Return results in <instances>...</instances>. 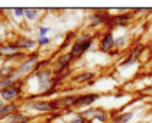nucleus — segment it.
<instances>
[{
    "label": "nucleus",
    "mask_w": 152,
    "mask_h": 123,
    "mask_svg": "<svg viewBox=\"0 0 152 123\" xmlns=\"http://www.w3.org/2000/svg\"><path fill=\"white\" fill-rule=\"evenodd\" d=\"M94 35H85V37H76L73 44H71V49H69V53H67V56H69V60L71 62H78L90 47H92V44H94Z\"/></svg>",
    "instance_id": "obj_1"
},
{
    "label": "nucleus",
    "mask_w": 152,
    "mask_h": 123,
    "mask_svg": "<svg viewBox=\"0 0 152 123\" xmlns=\"http://www.w3.org/2000/svg\"><path fill=\"white\" fill-rule=\"evenodd\" d=\"M39 60H41L39 53H36V51H34V53H28V55H27V58L16 65L14 78H16V79H23V78H27L28 74H34V70H36V65H37Z\"/></svg>",
    "instance_id": "obj_2"
},
{
    "label": "nucleus",
    "mask_w": 152,
    "mask_h": 123,
    "mask_svg": "<svg viewBox=\"0 0 152 123\" xmlns=\"http://www.w3.org/2000/svg\"><path fill=\"white\" fill-rule=\"evenodd\" d=\"M23 86H25L23 79H16L12 86L0 90V100L2 102H16L23 93Z\"/></svg>",
    "instance_id": "obj_3"
},
{
    "label": "nucleus",
    "mask_w": 152,
    "mask_h": 123,
    "mask_svg": "<svg viewBox=\"0 0 152 123\" xmlns=\"http://www.w3.org/2000/svg\"><path fill=\"white\" fill-rule=\"evenodd\" d=\"M21 106L27 107V109H30L32 113H37V114H50V113L55 111L51 100H44V99H37V100H23Z\"/></svg>",
    "instance_id": "obj_4"
},
{
    "label": "nucleus",
    "mask_w": 152,
    "mask_h": 123,
    "mask_svg": "<svg viewBox=\"0 0 152 123\" xmlns=\"http://www.w3.org/2000/svg\"><path fill=\"white\" fill-rule=\"evenodd\" d=\"M101 99V95L99 93H96V91H88V93H78V97H76L75 100V109H83V107H90L92 104H96L97 100Z\"/></svg>",
    "instance_id": "obj_5"
},
{
    "label": "nucleus",
    "mask_w": 152,
    "mask_h": 123,
    "mask_svg": "<svg viewBox=\"0 0 152 123\" xmlns=\"http://www.w3.org/2000/svg\"><path fill=\"white\" fill-rule=\"evenodd\" d=\"M97 42H99V51L110 55L115 49V35H113V32H112V28L106 30V32H103V35L99 37Z\"/></svg>",
    "instance_id": "obj_6"
},
{
    "label": "nucleus",
    "mask_w": 152,
    "mask_h": 123,
    "mask_svg": "<svg viewBox=\"0 0 152 123\" xmlns=\"http://www.w3.org/2000/svg\"><path fill=\"white\" fill-rule=\"evenodd\" d=\"M71 60H69V56L67 55H60L58 58H57V62H55V65H53V76L55 78H64V72L71 67Z\"/></svg>",
    "instance_id": "obj_7"
},
{
    "label": "nucleus",
    "mask_w": 152,
    "mask_h": 123,
    "mask_svg": "<svg viewBox=\"0 0 152 123\" xmlns=\"http://www.w3.org/2000/svg\"><path fill=\"white\" fill-rule=\"evenodd\" d=\"M103 25H110V14H106L104 11L101 12H94V14H90V18H88V27H92V28H97V27H103Z\"/></svg>",
    "instance_id": "obj_8"
},
{
    "label": "nucleus",
    "mask_w": 152,
    "mask_h": 123,
    "mask_svg": "<svg viewBox=\"0 0 152 123\" xmlns=\"http://www.w3.org/2000/svg\"><path fill=\"white\" fill-rule=\"evenodd\" d=\"M20 113V104L18 102H4V106L0 107V122H7L12 114Z\"/></svg>",
    "instance_id": "obj_9"
},
{
    "label": "nucleus",
    "mask_w": 152,
    "mask_h": 123,
    "mask_svg": "<svg viewBox=\"0 0 152 123\" xmlns=\"http://www.w3.org/2000/svg\"><path fill=\"white\" fill-rule=\"evenodd\" d=\"M14 42H16L18 49L23 51V53H25V51H32V53H34V49L39 47L37 41H34V39H30V37H23V35H18V37L14 39Z\"/></svg>",
    "instance_id": "obj_10"
},
{
    "label": "nucleus",
    "mask_w": 152,
    "mask_h": 123,
    "mask_svg": "<svg viewBox=\"0 0 152 123\" xmlns=\"http://www.w3.org/2000/svg\"><path fill=\"white\" fill-rule=\"evenodd\" d=\"M133 19V14L129 12H122V14H113L110 16V27L112 28H120V27H127V23Z\"/></svg>",
    "instance_id": "obj_11"
},
{
    "label": "nucleus",
    "mask_w": 152,
    "mask_h": 123,
    "mask_svg": "<svg viewBox=\"0 0 152 123\" xmlns=\"http://www.w3.org/2000/svg\"><path fill=\"white\" fill-rule=\"evenodd\" d=\"M76 97H78V93H66L64 97H57L55 102H57V106H58L60 111H66V109H69V107L75 106Z\"/></svg>",
    "instance_id": "obj_12"
},
{
    "label": "nucleus",
    "mask_w": 152,
    "mask_h": 123,
    "mask_svg": "<svg viewBox=\"0 0 152 123\" xmlns=\"http://www.w3.org/2000/svg\"><path fill=\"white\" fill-rule=\"evenodd\" d=\"M16 51H20L18 49V46H16V42L14 41H4L2 42V46H0V56H11V55H14Z\"/></svg>",
    "instance_id": "obj_13"
},
{
    "label": "nucleus",
    "mask_w": 152,
    "mask_h": 123,
    "mask_svg": "<svg viewBox=\"0 0 152 123\" xmlns=\"http://www.w3.org/2000/svg\"><path fill=\"white\" fill-rule=\"evenodd\" d=\"M96 79V72H90V70H87V72H81V74H78L73 78V83L75 84H83V83H90Z\"/></svg>",
    "instance_id": "obj_14"
},
{
    "label": "nucleus",
    "mask_w": 152,
    "mask_h": 123,
    "mask_svg": "<svg viewBox=\"0 0 152 123\" xmlns=\"http://www.w3.org/2000/svg\"><path fill=\"white\" fill-rule=\"evenodd\" d=\"M30 116L28 114H25L23 111H20V113H16V114H12L9 120H7V123H30Z\"/></svg>",
    "instance_id": "obj_15"
},
{
    "label": "nucleus",
    "mask_w": 152,
    "mask_h": 123,
    "mask_svg": "<svg viewBox=\"0 0 152 123\" xmlns=\"http://www.w3.org/2000/svg\"><path fill=\"white\" fill-rule=\"evenodd\" d=\"M108 118H110V114H108V111L106 109H97V113L94 114V118L92 120H88V123H94V122H99V123H106L108 122Z\"/></svg>",
    "instance_id": "obj_16"
},
{
    "label": "nucleus",
    "mask_w": 152,
    "mask_h": 123,
    "mask_svg": "<svg viewBox=\"0 0 152 123\" xmlns=\"http://www.w3.org/2000/svg\"><path fill=\"white\" fill-rule=\"evenodd\" d=\"M133 116H134L133 111H124V113H120L117 118H113L112 123H129L131 120H133Z\"/></svg>",
    "instance_id": "obj_17"
},
{
    "label": "nucleus",
    "mask_w": 152,
    "mask_h": 123,
    "mask_svg": "<svg viewBox=\"0 0 152 123\" xmlns=\"http://www.w3.org/2000/svg\"><path fill=\"white\" fill-rule=\"evenodd\" d=\"M136 62H138V56H134L133 53H129L127 58H124V60L118 63V67H120V69H124V67H131V65H134Z\"/></svg>",
    "instance_id": "obj_18"
},
{
    "label": "nucleus",
    "mask_w": 152,
    "mask_h": 123,
    "mask_svg": "<svg viewBox=\"0 0 152 123\" xmlns=\"http://www.w3.org/2000/svg\"><path fill=\"white\" fill-rule=\"evenodd\" d=\"M25 18L28 21H36L39 18V11L37 9H25Z\"/></svg>",
    "instance_id": "obj_19"
},
{
    "label": "nucleus",
    "mask_w": 152,
    "mask_h": 123,
    "mask_svg": "<svg viewBox=\"0 0 152 123\" xmlns=\"http://www.w3.org/2000/svg\"><path fill=\"white\" fill-rule=\"evenodd\" d=\"M126 41H127L126 35H118V37H115V49H122V46L126 44Z\"/></svg>",
    "instance_id": "obj_20"
},
{
    "label": "nucleus",
    "mask_w": 152,
    "mask_h": 123,
    "mask_svg": "<svg viewBox=\"0 0 152 123\" xmlns=\"http://www.w3.org/2000/svg\"><path fill=\"white\" fill-rule=\"evenodd\" d=\"M50 44H51V39H50V37H39L37 39L39 47H46V46H50Z\"/></svg>",
    "instance_id": "obj_21"
},
{
    "label": "nucleus",
    "mask_w": 152,
    "mask_h": 123,
    "mask_svg": "<svg viewBox=\"0 0 152 123\" xmlns=\"http://www.w3.org/2000/svg\"><path fill=\"white\" fill-rule=\"evenodd\" d=\"M69 123H88V120H87V118H85V116L80 113V114H76V116H75V118H73Z\"/></svg>",
    "instance_id": "obj_22"
},
{
    "label": "nucleus",
    "mask_w": 152,
    "mask_h": 123,
    "mask_svg": "<svg viewBox=\"0 0 152 123\" xmlns=\"http://www.w3.org/2000/svg\"><path fill=\"white\" fill-rule=\"evenodd\" d=\"M12 12H14L16 18H25V9L23 7H16V9H12Z\"/></svg>",
    "instance_id": "obj_23"
},
{
    "label": "nucleus",
    "mask_w": 152,
    "mask_h": 123,
    "mask_svg": "<svg viewBox=\"0 0 152 123\" xmlns=\"http://www.w3.org/2000/svg\"><path fill=\"white\" fill-rule=\"evenodd\" d=\"M50 27H39V37H48Z\"/></svg>",
    "instance_id": "obj_24"
},
{
    "label": "nucleus",
    "mask_w": 152,
    "mask_h": 123,
    "mask_svg": "<svg viewBox=\"0 0 152 123\" xmlns=\"http://www.w3.org/2000/svg\"><path fill=\"white\" fill-rule=\"evenodd\" d=\"M118 51H120V49H113V51H112V53H110V56H118Z\"/></svg>",
    "instance_id": "obj_25"
},
{
    "label": "nucleus",
    "mask_w": 152,
    "mask_h": 123,
    "mask_svg": "<svg viewBox=\"0 0 152 123\" xmlns=\"http://www.w3.org/2000/svg\"><path fill=\"white\" fill-rule=\"evenodd\" d=\"M2 106H4V102H2V100H0V107H2Z\"/></svg>",
    "instance_id": "obj_26"
},
{
    "label": "nucleus",
    "mask_w": 152,
    "mask_h": 123,
    "mask_svg": "<svg viewBox=\"0 0 152 123\" xmlns=\"http://www.w3.org/2000/svg\"><path fill=\"white\" fill-rule=\"evenodd\" d=\"M2 42H4V41H2V39H0V46H2Z\"/></svg>",
    "instance_id": "obj_27"
},
{
    "label": "nucleus",
    "mask_w": 152,
    "mask_h": 123,
    "mask_svg": "<svg viewBox=\"0 0 152 123\" xmlns=\"http://www.w3.org/2000/svg\"><path fill=\"white\" fill-rule=\"evenodd\" d=\"M0 123H7V122H0Z\"/></svg>",
    "instance_id": "obj_28"
},
{
    "label": "nucleus",
    "mask_w": 152,
    "mask_h": 123,
    "mask_svg": "<svg viewBox=\"0 0 152 123\" xmlns=\"http://www.w3.org/2000/svg\"><path fill=\"white\" fill-rule=\"evenodd\" d=\"M0 78H2V72H0Z\"/></svg>",
    "instance_id": "obj_29"
},
{
    "label": "nucleus",
    "mask_w": 152,
    "mask_h": 123,
    "mask_svg": "<svg viewBox=\"0 0 152 123\" xmlns=\"http://www.w3.org/2000/svg\"><path fill=\"white\" fill-rule=\"evenodd\" d=\"M0 28H2V27H0Z\"/></svg>",
    "instance_id": "obj_30"
},
{
    "label": "nucleus",
    "mask_w": 152,
    "mask_h": 123,
    "mask_svg": "<svg viewBox=\"0 0 152 123\" xmlns=\"http://www.w3.org/2000/svg\"><path fill=\"white\" fill-rule=\"evenodd\" d=\"M140 123H142V122H140Z\"/></svg>",
    "instance_id": "obj_31"
}]
</instances>
